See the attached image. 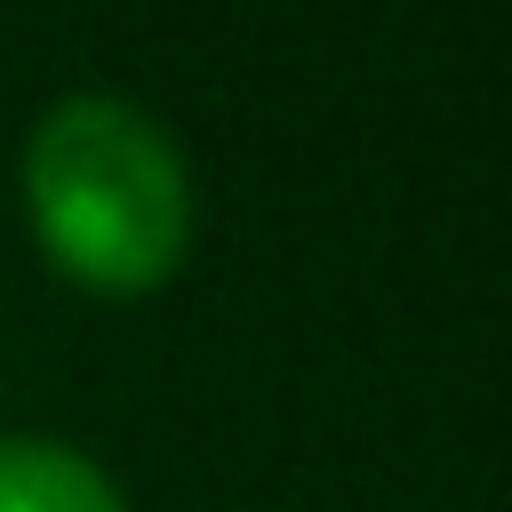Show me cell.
<instances>
[{"instance_id":"obj_2","label":"cell","mask_w":512,"mask_h":512,"mask_svg":"<svg viewBox=\"0 0 512 512\" xmlns=\"http://www.w3.org/2000/svg\"><path fill=\"white\" fill-rule=\"evenodd\" d=\"M0 512H128V496L64 440H0Z\"/></svg>"},{"instance_id":"obj_1","label":"cell","mask_w":512,"mask_h":512,"mask_svg":"<svg viewBox=\"0 0 512 512\" xmlns=\"http://www.w3.org/2000/svg\"><path fill=\"white\" fill-rule=\"evenodd\" d=\"M24 216L64 280L96 296H144L184 264L192 176L144 104L80 88L48 104L24 144Z\"/></svg>"}]
</instances>
